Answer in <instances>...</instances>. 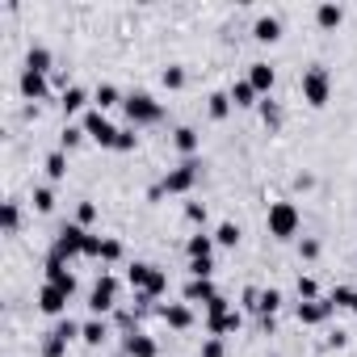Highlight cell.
I'll list each match as a JSON object with an SVG mask.
<instances>
[{"mask_svg":"<svg viewBox=\"0 0 357 357\" xmlns=\"http://www.w3.org/2000/svg\"><path fill=\"white\" fill-rule=\"evenodd\" d=\"M185 219L194 227H206V202H185Z\"/></svg>","mask_w":357,"mask_h":357,"instance_id":"39","label":"cell"},{"mask_svg":"<svg viewBox=\"0 0 357 357\" xmlns=\"http://www.w3.org/2000/svg\"><path fill=\"white\" fill-rule=\"evenodd\" d=\"M298 257H303V261H315V257H319V240H303V244H298Z\"/></svg>","mask_w":357,"mask_h":357,"instance_id":"50","label":"cell"},{"mask_svg":"<svg viewBox=\"0 0 357 357\" xmlns=\"http://www.w3.org/2000/svg\"><path fill=\"white\" fill-rule=\"evenodd\" d=\"M101 248H105V236H93V231H89V240H84V257H89V261H101Z\"/></svg>","mask_w":357,"mask_h":357,"instance_id":"40","label":"cell"},{"mask_svg":"<svg viewBox=\"0 0 357 357\" xmlns=\"http://www.w3.org/2000/svg\"><path fill=\"white\" fill-rule=\"evenodd\" d=\"M215 244H219V248H236V244H240V227H236L231 219L219 223V227H215Z\"/></svg>","mask_w":357,"mask_h":357,"instance_id":"27","label":"cell"},{"mask_svg":"<svg viewBox=\"0 0 357 357\" xmlns=\"http://www.w3.org/2000/svg\"><path fill=\"white\" fill-rule=\"evenodd\" d=\"M93 219H97V206H93V202H80V206H76V223H80V227H89Z\"/></svg>","mask_w":357,"mask_h":357,"instance_id":"46","label":"cell"},{"mask_svg":"<svg viewBox=\"0 0 357 357\" xmlns=\"http://www.w3.org/2000/svg\"><path fill=\"white\" fill-rule=\"evenodd\" d=\"M227 311H231V303H227L223 294H215V298L206 303V319H219V315H227Z\"/></svg>","mask_w":357,"mask_h":357,"instance_id":"42","label":"cell"},{"mask_svg":"<svg viewBox=\"0 0 357 357\" xmlns=\"http://www.w3.org/2000/svg\"><path fill=\"white\" fill-rule=\"evenodd\" d=\"M47 282L51 286H59L68 298L76 294V273L68 269V261H59V257H47Z\"/></svg>","mask_w":357,"mask_h":357,"instance_id":"8","label":"cell"},{"mask_svg":"<svg viewBox=\"0 0 357 357\" xmlns=\"http://www.w3.org/2000/svg\"><path fill=\"white\" fill-rule=\"evenodd\" d=\"M215 273V257L211 261H190V278H211Z\"/></svg>","mask_w":357,"mask_h":357,"instance_id":"47","label":"cell"},{"mask_svg":"<svg viewBox=\"0 0 357 357\" xmlns=\"http://www.w3.org/2000/svg\"><path fill=\"white\" fill-rule=\"evenodd\" d=\"M252 38H257V43H278V38H282V22H278L273 13L257 17V26H252Z\"/></svg>","mask_w":357,"mask_h":357,"instance_id":"18","label":"cell"},{"mask_svg":"<svg viewBox=\"0 0 357 357\" xmlns=\"http://www.w3.org/2000/svg\"><path fill=\"white\" fill-rule=\"evenodd\" d=\"M80 126H84V135H89L93 143H101V147H114V143H118V126H114L101 109H89Z\"/></svg>","mask_w":357,"mask_h":357,"instance_id":"7","label":"cell"},{"mask_svg":"<svg viewBox=\"0 0 357 357\" xmlns=\"http://www.w3.org/2000/svg\"><path fill=\"white\" fill-rule=\"evenodd\" d=\"M265 227H269V236L273 240H294L298 236V227H303V215H298V206L294 202H269V215H265Z\"/></svg>","mask_w":357,"mask_h":357,"instance_id":"1","label":"cell"},{"mask_svg":"<svg viewBox=\"0 0 357 357\" xmlns=\"http://www.w3.org/2000/svg\"><path fill=\"white\" fill-rule=\"evenodd\" d=\"M298 89H303V101H307L311 109H324V105L332 101V76H328V68H319V63L307 68Z\"/></svg>","mask_w":357,"mask_h":357,"instance_id":"2","label":"cell"},{"mask_svg":"<svg viewBox=\"0 0 357 357\" xmlns=\"http://www.w3.org/2000/svg\"><path fill=\"white\" fill-rule=\"evenodd\" d=\"M298 298H303V303L319 298V286H315V278H298Z\"/></svg>","mask_w":357,"mask_h":357,"instance_id":"45","label":"cell"},{"mask_svg":"<svg viewBox=\"0 0 357 357\" xmlns=\"http://www.w3.org/2000/svg\"><path fill=\"white\" fill-rule=\"evenodd\" d=\"M172 143H176V151H181L185 160H194L198 147H202V135H198L194 126H176V130H172Z\"/></svg>","mask_w":357,"mask_h":357,"instance_id":"13","label":"cell"},{"mask_svg":"<svg viewBox=\"0 0 357 357\" xmlns=\"http://www.w3.org/2000/svg\"><path fill=\"white\" fill-rule=\"evenodd\" d=\"M63 353H68V344H63L59 336L47 332V340H43V357H63Z\"/></svg>","mask_w":357,"mask_h":357,"instance_id":"43","label":"cell"},{"mask_svg":"<svg viewBox=\"0 0 357 357\" xmlns=\"http://www.w3.org/2000/svg\"><path fill=\"white\" fill-rule=\"evenodd\" d=\"M43 168H47V176H51V181H63V176H68V151H51Z\"/></svg>","mask_w":357,"mask_h":357,"instance_id":"26","label":"cell"},{"mask_svg":"<svg viewBox=\"0 0 357 357\" xmlns=\"http://www.w3.org/2000/svg\"><path fill=\"white\" fill-rule=\"evenodd\" d=\"M80 340H84V344H93V349H97V344H105V340H109V324H105L101 315H93V319L80 328Z\"/></svg>","mask_w":357,"mask_h":357,"instance_id":"21","label":"cell"},{"mask_svg":"<svg viewBox=\"0 0 357 357\" xmlns=\"http://www.w3.org/2000/svg\"><path fill=\"white\" fill-rule=\"evenodd\" d=\"M17 89H22L26 101H43V97H51V76H38V72H26V68H22Z\"/></svg>","mask_w":357,"mask_h":357,"instance_id":"9","label":"cell"},{"mask_svg":"<svg viewBox=\"0 0 357 357\" xmlns=\"http://www.w3.org/2000/svg\"><path fill=\"white\" fill-rule=\"evenodd\" d=\"M139 147V135H135V126H122L118 130V143H114V151H135Z\"/></svg>","mask_w":357,"mask_h":357,"instance_id":"38","label":"cell"},{"mask_svg":"<svg viewBox=\"0 0 357 357\" xmlns=\"http://www.w3.org/2000/svg\"><path fill=\"white\" fill-rule=\"evenodd\" d=\"M122 101H126V97H122L114 84H101V89L93 93V109H101V114H105V109H114V105H122Z\"/></svg>","mask_w":357,"mask_h":357,"instance_id":"23","label":"cell"},{"mask_svg":"<svg viewBox=\"0 0 357 357\" xmlns=\"http://www.w3.org/2000/svg\"><path fill=\"white\" fill-rule=\"evenodd\" d=\"M164 290H168V273H164V269L155 265V269H151V278H147V286H143L139 294H151V298H160Z\"/></svg>","mask_w":357,"mask_h":357,"instance_id":"32","label":"cell"},{"mask_svg":"<svg viewBox=\"0 0 357 357\" xmlns=\"http://www.w3.org/2000/svg\"><path fill=\"white\" fill-rule=\"evenodd\" d=\"M51 68H55V59H51V51H47V47H30V51H26V72L51 76Z\"/></svg>","mask_w":357,"mask_h":357,"instance_id":"19","label":"cell"},{"mask_svg":"<svg viewBox=\"0 0 357 357\" xmlns=\"http://www.w3.org/2000/svg\"><path fill=\"white\" fill-rule=\"evenodd\" d=\"M315 22H319V30H336L344 22V9L340 5H319L315 9Z\"/></svg>","mask_w":357,"mask_h":357,"instance_id":"24","label":"cell"},{"mask_svg":"<svg viewBox=\"0 0 357 357\" xmlns=\"http://www.w3.org/2000/svg\"><path fill=\"white\" fill-rule=\"evenodd\" d=\"M278 311H282V290H261V311L257 315L261 319H273Z\"/></svg>","mask_w":357,"mask_h":357,"instance_id":"29","label":"cell"},{"mask_svg":"<svg viewBox=\"0 0 357 357\" xmlns=\"http://www.w3.org/2000/svg\"><path fill=\"white\" fill-rule=\"evenodd\" d=\"M34 211L38 215H51L55 211V190L51 185H34Z\"/></svg>","mask_w":357,"mask_h":357,"instance_id":"31","label":"cell"},{"mask_svg":"<svg viewBox=\"0 0 357 357\" xmlns=\"http://www.w3.org/2000/svg\"><path fill=\"white\" fill-rule=\"evenodd\" d=\"M160 319H164L172 332H185V328H194V311H190L185 303H168V307H160Z\"/></svg>","mask_w":357,"mask_h":357,"instance_id":"12","label":"cell"},{"mask_svg":"<svg viewBox=\"0 0 357 357\" xmlns=\"http://www.w3.org/2000/svg\"><path fill=\"white\" fill-rule=\"evenodd\" d=\"M328 344H332V349H344V344H349V332H340V328H336V332L328 336Z\"/></svg>","mask_w":357,"mask_h":357,"instance_id":"51","label":"cell"},{"mask_svg":"<svg viewBox=\"0 0 357 357\" xmlns=\"http://www.w3.org/2000/svg\"><path fill=\"white\" fill-rule=\"evenodd\" d=\"M185 252H190V261H211V257H215V236H206V231L190 236Z\"/></svg>","mask_w":357,"mask_h":357,"instance_id":"20","label":"cell"},{"mask_svg":"<svg viewBox=\"0 0 357 357\" xmlns=\"http://www.w3.org/2000/svg\"><path fill=\"white\" fill-rule=\"evenodd\" d=\"M151 269H155V265H147V261H135V265L126 269V282L135 286V294H139V290L147 286V278H151Z\"/></svg>","mask_w":357,"mask_h":357,"instance_id":"28","label":"cell"},{"mask_svg":"<svg viewBox=\"0 0 357 357\" xmlns=\"http://www.w3.org/2000/svg\"><path fill=\"white\" fill-rule=\"evenodd\" d=\"M332 315V303L328 298H311V303H298V324H324Z\"/></svg>","mask_w":357,"mask_h":357,"instance_id":"16","label":"cell"},{"mask_svg":"<svg viewBox=\"0 0 357 357\" xmlns=\"http://www.w3.org/2000/svg\"><path fill=\"white\" fill-rule=\"evenodd\" d=\"M80 328H84V324H76V319H68V315H63V319H55V328H51V336H59L63 344H72V340L80 336Z\"/></svg>","mask_w":357,"mask_h":357,"instance_id":"30","label":"cell"},{"mask_svg":"<svg viewBox=\"0 0 357 357\" xmlns=\"http://www.w3.org/2000/svg\"><path fill=\"white\" fill-rule=\"evenodd\" d=\"M349 311H353V315H357V290H353V303H349Z\"/></svg>","mask_w":357,"mask_h":357,"instance_id":"52","label":"cell"},{"mask_svg":"<svg viewBox=\"0 0 357 357\" xmlns=\"http://www.w3.org/2000/svg\"><path fill=\"white\" fill-rule=\"evenodd\" d=\"M122 109H126V118H130L135 130H139V126H155V122L164 118V105H160L151 93H130V97L122 101Z\"/></svg>","mask_w":357,"mask_h":357,"instance_id":"3","label":"cell"},{"mask_svg":"<svg viewBox=\"0 0 357 357\" xmlns=\"http://www.w3.org/2000/svg\"><path fill=\"white\" fill-rule=\"evenodd\" d=\"M101 261H105V265H114V261H122V244L105 236V248H101Z\"/></svg>","mask_w":357,"mask_h":357,"instance_id":"44","label":"cell"},{"mask_svg":"<svg viewBox=\"0 0 357 357\" xmlns=\"http://www.w3.org/2000/svg\"><path fill=\"white\" fill-rule=\"evenodd\" d=\"M202 357H223V336H206L202 340Z\"/></svg>","mask_w":357,"mask_h":357,"instance_id":"49","label":"cell"},{"mask_svg":"<svg viewBox=\"0 0 357 357\" xmlns=\"http://www.w3.org/2000/svg\"><path fill=\"white\" fill-rule=\"evenodd\" d=\"M80 139H84V126H63V135H59V151L80 147Z\"/></svg>","mask_w":357,"mask_h":357,"instance_id":"37","label":"cell"},{"mask_svg":"<svg viewBox=\"0 0 357 357\" xmlns=\"http://www.w3.org/2000/svg\"><path fill=\"white\" fill-rule=\"evenodd\" d=\"M240 298H244V303H240L244 311H261V290H257V286H248V290H244Z\"/></svg>","mask_w":357,"mask_h":357,"instance_id":"48","label":"cell"},{"mask_svg":"<svg viewBox=\"0 0 357 357\" xmlns=\"http://www.w3.org/2000/svg\"><path fill=\"white\" fill-rule=\"evenodd\" d=\"M240 324H244L240 311H227V315H219V319H206L211 336H231V332H240Z\"/></svg>","mask_w":357,"mask_h":357,"instance_id":"22","label":"cell"},{"mask_svg":"<svg viewBox=\"0 0 357 357\" xmlns=\"http://www.w3.org/2000/svg\"><path fill=\"white\" fill-rule=\"evenodd\" d=\"M122 353H126V357H155V353H160V344H155L147 332H139V328H135V332H126Z\"/></svg>","mask_w":357,"mask_h":357,"instance_id":"11","label":"cell"},{"mask_svg":"<svg viewBox=\"0 0 357 357\" xmlns=\"http://www.w3.org/2000/svg\"><path fill=\"white\" fill-rule=\"evenodd\" d=\"M17 227H22V202H17V198H9V202H5V231H9V236H17Z\"/></svg>","mask_w":357,"mask_h":357,"instance_id":"34","label":"cell"},{"mask_svg":"<svg viewBox=\"0 0 357 357\" xmlns=\"http://www.w3.org/2000/svg\"><path fill=\"white\" fill-rule=\"evenodd\" d=\"M84 240H89V227H80V223H63L59 236H55L51 257H59V261H76V257H84Z\"/></svg>","mask_w":357,"mask_h":357,"instance_id":"4","label":"cell"},{"mask_svg":"<svg viewBox=\"0 0 357 357\" xmlns=\"http://www.w3.org/2000/svg\"><path fill=\"white\" fill-rule=\"evenodd\" d=\"M198 176H202V164H198V160H185V164L168 168V176L160 181V190H164V194H190V190L198 185Z\"/></svg>","mask_w":357,"mask_h":357,"instance_id":"5","label":"cell"},{"mask_svg":"<svg viewBox=\"0 0 357 357\" xmlns=\"http://www.w3.org/2000/svg\"><path fill=\"white\" fill-rule=\"evenodd\" d=\"M219 290H215V282L211 278H190L185 282V303H211Z\"/></svg>","mask_w":357,"mask_h":357,"instance_id":"17","label":"cell"},{"mask_svg":"<svg viewBox=\"0 0 357 357\" xmlns=\"http://www.w3.org/2000/svg\"><path fill=\"white\" fill-rule=\"evenodd\" d=\"M257 109H261V118H265V126H273V130L282 126V109H278V101H269V97H261V105H257Z\"/></svg>","mask_w":357,"mask_h":357,"instance_id":"36","label":"cell"},{"mask_svg":"<svg viewBox=\"0 0 357 357\" xmlns=\"http://www.w3.org/2000/svg\"><path fill=\"white\" fill-rule=\"evenodd\" d=\"M273 80H278V72H273L269 63H248V84H252V89H257L261 97H269Z\"/></svg>","mask_w":357,"mask_h":357,"instance_id":"14","label":"cell"},{"mask_svg":"<svg viewBox=\"0 0 357 357\" xmlns=\"http://www.w3.org/2000/svg\"><path fill=\"white\" fill-rule=\"evenodd\" d=\"M38 311H43V315L63 319V311H68V294H63L59 286H51V282H47V286L38 290Z\"/></svg>","mask_w":357,"mask_h":357,"instance_id":"10","label":"cell"},{"mask_svg":"<svg viewBox=\"0 0 357 357\" xmlns=\"http://www.w3.org/2000/svg\"><path fill=\"white\" fill-rule=\"evenodd\" d=\"M206 109H211L215 122H223V118L231 114V97H227V93H211V105H206Z\"/></svg>","mask_w":357,"mask_h":357,"instance_id":"33","label":"cell"},{"mask_svg":"<svg viewBox=\"0 0 357 357\" xmlns=\"http://www.w3.org/2000/svg\"><path fill=\"white\" fill-rule=\"evenodd\" d=\"M227 97H231V105H236V109H248V105H261V93H257V89L248 84V76H244V80H236V84L227 89Z\"/></svg>","mask_w":357,"mask_h":357,"instance_id":"15","label":"cell"},{"mask_svg":"<svg viewBox=\"0 0 357 357\" xmlns=\"http://www.w3.org/2000/svg\"><path fill=\"white\" fill-rule=\"evenodd\" d=\"M89 307H93V315H101V319L118 307V278H114V273H101V278H97V286H93V294H89Z\"/></svg>","mask_w":357,"mask_h":357,"instance_id":"6","label":"cell"},{"mask_svg":"<svg viewBox=\"0 0 357 357\" xmlns=\"http://www.w3.org/2000/svg\"><path fill=\"white\" fill-rule=\"evenodd\" d=\"M328 303H332V311H336V307H349V303H353V286H336V290L328 294Z\"/></svg>","mask_w":357,"mask_h":357,"instance_id":"41","label":"cell"},{"mask_svg":"<svg viewBox=\"0 0 357 357\" xmlns=\"http://www.w3.org/2000/svg\"><path fill=\"white\" fill-rule=\"evenodd\" d=\"M160 84H164L168 93H176V89H185V68H181V63H168V68L160 72Z\"/></svg>","mask_w":357,"mask_h":357,"instance_id":"25","label":"cell"},{"mask_svg":"<svg viewBox=\"0 0 357 357\" xmlns=\"http://www.w3.org/2000/svg\"><path fill=\"white\" fill-rule=\"evenodd\" d=\"M84 101H89V93H84V89H76V84H72V89H68V93H63V101H59V105H63V109H68V114H76V109H84Z\"/></svg>","mask_w":357,"mask_h":357,"instance_id":"35","label":"cell"}]
</instances>
